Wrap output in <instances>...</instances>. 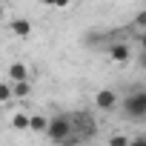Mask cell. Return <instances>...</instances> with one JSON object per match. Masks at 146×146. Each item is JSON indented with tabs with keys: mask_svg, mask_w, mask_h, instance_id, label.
I'll return each instance as SVG.
<instances>
[{
	"mask_svg": "<svg viewBox=\"0 0 146 146\" xmlns=\"http://www.w3.org/2000/svg\"><path fill=\"white\" fill-rule=\"evenodd\" d=\"M72 132H75V117L66 115V112L54 115V117L49 120V129H46V135H49L52 143H63L66 137H75Z\"/></svg>",
	"mask_w": 146,
	"mask_h": 146,
	"instance_id": "obj_1",
	"label": "cell"
},
{
	"mask_svg": "<svg viewBox=\"0 0 146 146\" xmlns=\"http://www.w3.org/2000/svg\"><path fill=\"white\" fill-rule=\"evenodd\" d=\"M123 115L129 120H146V89H132L123 100Z\"/></svg>",
	"mask_w": 146,
	"mask_h": 146,
	"instance_id": "obj_2",
	"label": "cell"
},
{
	"mask_svg": "<svg viewBox=\"0 0 146 146\" xmlns=\"http://www.w3.org/2000/svg\"><path fill=\"white\" fill-rule=\"evenodd\" d=\"M72 117H75V132H80V137H95L98 123L92 120V115H89V112H75Z\"/></svg>",
	"mask_w": 146,
	"mask_h": 146,
	"instance_id": "obj_3",
	"label": "cell"
},
{
	"mask_svg": "<svg viewBox=\"0 0 146 146\" xmlns=\"http://www.w3.org/2000/svg\"><path fill=\"white\" fill-rule=\"evenodd\" d=\"M95 106L103 109V112H115V106H117V92H115V89H100V92L95 95Z\"/></svg>",
	"mask_w": 146,
	"mask_h": 146,
	"instance_id": "obj_4",
	"label": "cell"
},
{
	"mask_svg": "<svg viewBox=\"0 0 146 146\" xmlns=\"http://www.w3.org/2000/svg\"><path fill=\"white\" fill-rule=\"evenodd\" d=\"M109 54H112L115 63H126V60H129V46H126V43H112Z\"/></svg>",
	"mask_w": 146,
	"mask_h": 146,
	"instance_id": "obj_5",
	"label": "cell"
},
{
	"mask_svg": "<svg viewBox=\"0 0 146 146\" xmlns=\"http://www.w3.org/2000/svg\"><path fill=\"white\" fill-rule=\"evenodd\" d=\"M9 80H29V69H26V63H12L9 66Z\"/></svg>",
	"mask_w": 146,
	"mask_h": 146,
	"instance_id": "obj_6",
	"label": "cell"
},
{
	"mask_svg": "<svg viewBox=\"0 0 146 146\" xmlns=\"http://www.w3.org/2000/svg\"><path fill=\"white\" fill-rule=\"evenodd\" d=\"M12 32H15L17 37H29V35H32V23L23 20V17H15V20H12Z\"/></svg>",
	"mask_w": 146,
	"mask_h": 146,
	"instance_id": "obj_7",
	"label": "cell"
},
{
	"mask_svg": "<svg viewBox=\"0 0 146 146\" xmlns=\"http://www.w3.org/2000/svg\"><path fill=\"white\" fill-rule=\"evenodd\" d=\"M12 126H15V129H20V132H29V129H32V117H29V115H23V112H17V115L12 117Z\"/></svg>",
	"mask_w": 146,
	"mask_h": 146,
	"instance_id": "obj_8",
	"label": "cell"
},
{
	"mask_svg": "<svg viewBox=\"0 0 146 146\" xmlns=\"http://www.w3.org/2000/svg\"><path fill=\"white\" fill-rule=\"evenodd\" d=\"M12 98H15V83H12V80H6L3 86H0V103H9Z\"/></svg>",
	"mask_w": 146,
	"mask_h": 146,
	"instance_id": "obj_9",
	"label": "cell"
},
{
	"mask_svg": "<svg viewBox=\"0 0 146 146\" xmlns=\"http://www.w3.org/2000/svg\"><path fill=\"white\" fill-rule=\"evenodd\" d=\"M12 83H15V80H12ZM29 92H32L29 80H17V83H15V98H20V100H23V98H26Z\"/></svg>",
	"mask_w": 146,
	"mask_h": 146,
	"instance_id": "obj_10",
	"label": "cell"
},
{
	"mask_svg": "<svg viewBox=\"0 0 146 146\" xmlns=\"http://www.w3.org/2000/svg\"><path fill=\"white\" fill-rule=\"evenodd\" d=\"M46 129H49V120L43 115H35L32 117V132H46Z\"/></svg>",
	"mask_w": 146,
	"mask_h": 146,
	"instance_id": "obj_11",
	"label": "cell"
},
{
	"mask_svg": "<svg viewBox=\"0 0 146 146\" xmlns=\"http://www.w3.org/2000/svg\"><path fill=\"white\" fill-rule=\"evenodd\" d=\"M109 146H129V137H123V135H112V137H109Z\"/></svg>",
	"mask_w": 146,
	"mask_h": 146,
	"instance_id": "obj_12",
	"label": "cell"
},
{
	"mask_svg": "<svg viewBox=\"0 0 146 146\" xmlns=\"http://www.w3.org/2000/svg\"><path fill=\"white\" fill-rule=\"evenodd\" d=\"M135 23H137L140 29H146V9H143V12H137V17H135Z\"/></svg>",
	"mask_w": 146,
	"mask_h": 146,
	"instance_id": "obj_13",
	"label": "cell"
},
{
	"mask_svg": "<svg viewBox=\"0 0 146 146\" xmlns=\"http://www.w3.org/2000/svg\"><path fill=\"white\" fill-rule=\"evenodd\" d=\"M129 146H146V135H137L135 140H129Z\"/></svg>",
	"mask_w": 146,
	"mask_h": 146,
	"instance_id": "obj_14",
	"label": "cell"
},
{
	"mask_svg": "<svg viewBox=\"0 0 146 146\" xmlns=\"http://www.w3.org/2000/svg\"><path fill=\"white\" fill-rule=\"evenodd\" d=\"M140 46L146 49V29H143V35H140Z\"/></svg>",
	"mask_w": 146,
	"mask_h": 146,
	"instance_id": "obj_15",
	"label": "cell"
},
{
	"mask_svg": "<svg viewBox=\"0 0 146 146\" xmlns=\"http://www.w3.org/2000/svg\"><path fill=\"white\" fill-rule=\"evenodd\" d=\"M43 3H46V6H57V0H43Z\"/></svg>",
	"mask_w": 146,
	"mask_h": 146,
	"instance_id": "obj_16",
	"label": "cell"
},
{
	"mask_svg": "<svg viewBox=\"0 0 146 146\" xmlns=\"http://www.w3.org/2000/svg\"><path fill=\"white\" fill-rule=\"evenodd\" d=\"M140 66H146V49H143V57H140Z\"/></svg>",
	"mask_w": 146,
	"mask_h": 146,
	"instance_id": "obj_17",
	"label": "cell"
}]
</instances>
